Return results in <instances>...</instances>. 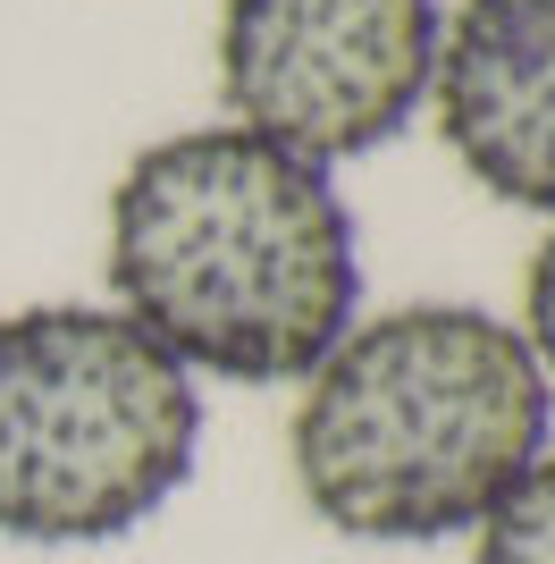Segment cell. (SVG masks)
<instances>
[{
  "label": "cell",
  "mask_w": 555,
  "mask_h": 564,
  "mask_svg": "<svg viewBox=\"0 0 555 564\" xmlns=\"http://www.w3.org/2000/svg\"><path fill=\"white\" fill-rule=\"evenodd\" d=\"M194 438V371L118 304L0 312V540H127L185 489Z\"/></svg>",
  "instance_id": "3"
},
{
  "label": "cell",
  "mask_w": 555,
  "mask_h": 564,
  "mask_svg": "<svg viewBox=\"0 0 555 564\" xmlns=\"http://www.w3.org/2000/svg\"><path fill=\"white\" fill-rule=\"evenodd\" d=\"M555 388L531 337L480 304H395L303 371L286 455L303 506L370 547L480 531L547 455Z\"/></svg>",
  "instance_id": "2"
},
{
  "label": "cell",
  "mask_w": 555,
  "mask_h": 564,
  "mask_svg": "<svg viewBox=\"0 0 555 564\" xmlns=\"http://www.w3.org/2000/svg\"><path fill=\"white\" fill-rule=\"evenodd\" d=\"M471 540H480L471 564H555V455H538V464L488 506V522Z\"/></svg>",
  "instance_id": "6"
},
{
  "label": "cell",
  "mask_w": 555,
  "mask_h": 564,
  "mask_svg": "<svg viewBox=\"0 0 555 564\" xmlns=\"http://www.w3.org/2000/svg\"><path fill=\"white\" fill-rule=\"evenodd\" d=\"M438 0H228L219 101L228 127L312 169L362 161L429 101Z\"/></svg>",
  "instance_id": "4"
},
{
  "label": "cell",
  "mask_w": 555,
  "mask_h": 564,
  "mask_svg": "<svg viewBox=\"0 0 555 564\" xmlns=\"http://www.w3.org/2000/svg\"><path fill=\"white\" fill-rule=\"evenodd\" d=\"M110 295L185 371L278 388L362 321L353 212L244 127H177L110 194Z\"/></svg>",
  "instance_id": "1"
},
{
  "label": "cell",
  "mask_w": 555,
  "mask_h": 564,
  "mask_svg": "<svg viewBox=\"0 0 555 564\" xmlns=\"http://www.w3.org/2000/svg\"><path fill=\"white\" fill-rule=\"evenodd\" d=\"M522 337H531L538 371H547V388H555V228L538 236L531 279H522Z\"/></svg>",
  "instance_id": "7"
},
{
  "label": "cell",
  "mask_w": 555,
  "mask_h": 564,
  "mask_svg": "<svg viewBox=\"0 0 555 564\" xmlns=\"http://www.w3.org/2000/svg\"><path fill=\"white\" fill-rule=\"evenodd\" d=\"M429 110L471 186L555 219V0H455L438 18Z\"/></svg>",
  "instance_id": "5"
}]
</instances>
